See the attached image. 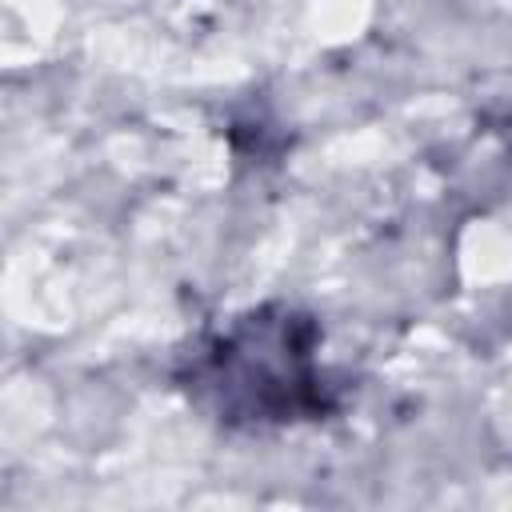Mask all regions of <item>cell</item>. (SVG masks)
<instances>
[{
	"label": "cell",
	"mask_w": 512,
	"mask_h": 512,
	"mask_svg": "<svg viewBox=\"0 0 512 512\" xmlns=\"http://www.w3.org/2000/svg\"><path fill=\"white\" fill-rule=\"evenodd\" d=\"M184 388L228 428H280L332 412L336 396L320 368V324L288 304H264L212 336Z\"/></svg>",
	"instance_id": "6da1fadb"
}]
</instances>
